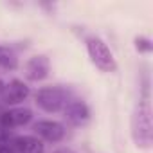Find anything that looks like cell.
<instances>
[{
  "mask_svg": "<svg viewBox=\"0 0 153 153\" xmlns=\"http://www.w3.org/2000/svg\"><path fill=\"white\" fill-rule=\"evenodd\" d=\"M51 74V59L45 56V54H36V56H31L27 61H25V78L29 81H43L49 78Z\"/></svg>",
  "mask_w": 153,
  "mask_h": 153,
  "instance_id": "obj_8",
  "label": "cell"
},
{
  "mask_svg": "<svg viewBox=\"0 0 153 153\" xmlns=\"http://www.w3.org/2000/svg\"><path fill=\"white\" fill-rule=\"evenodd\" d=\"M0 153H15L9 142H0Z\"/></svg>",
  "mask_w": 153,
  "mask_h": 153,
  "instance_id": "obj_12",
  "label": "cell"
},
{
  "mask_svg": "<svg viewBox=\"0 0 153 153\" xmlns=\"http://www.w3.org/2000/svg\"><path fill=\"white\" fill-rule=\"evenodd\" d=\"M131 139L139 149H149L153 144V121H151V105L148 97L139 99L131 114Z\"/></svg>",
  "mask_w": 153,
  "mask_h": 153,
  "instance_id": "obj_1",
  "label": "cell"
},
{
  "mask_svg": "<svg viewBox=\"0 0 153 153\" xmlns=\"http://www.w3.org/2000/svg\"><path fill=\"white\" fill-rule=\"evenodd\" d=\"M33 119V112L25 106H13L6 112L0 114V128L2 130H13V128H22L29 124Z\"/></svg>",
  "mask_w": 153,
  "mask_h": 153,
  "instance_id": "obj_7",
  "label": "cell"
},
{
  "mask_svg": "<svg viewBox=\"0 0 153 153\" xmlns=\"http://www.w3.org/2000/svg\"><path fill=\"white\" fill-rule=\"evenodd\" d=\"M52 153H76V151L70 149V148H58V149H54Z\"/></svg>",
  "mask_w": 153,
  "mask_h": 153,
  "instance_id": "obj_13",
  "label": "cell"
},
{
  "mask_svg": "<svg viewBox=\"0 0 153 153\" xmlns=\"http://www.w3.org/2000/svg\"><path fill=\"white\" fill-rule=\"evenodd\" d=\"M31 96V88L22 81V79H11L9 83H4L2 88V103L7 106H18Z\"/></svg>",
  "mask_w": 153,
  "mask_h": 153,
  "instance_id": "obj_5",
  "label": "cell"
},
{
  "mask_svg": "<svg viewBox=\"0 0 153 153\" xmlns=\"http://www.w3.org/2000/svg\"><path fill=\"white\" fill-rule=\"evenodd\" d=\"M18 54L7 47V45H0V68L4 70H16L18 68Z\"/></svg>",
  "mask_w": 153,
  "mask_h": 153,
  "instance_id": "obj_10",
  "label": "cell"
},
{
  "mask_svg": "<svg viewBox=\"0 0 153 153\" xmlns=\"http://www.w3.org/2000/svg\"><path fill=\"white\" fill-rule=\"evenodd\" d=\"M133 47L139 54H151L153 51V42L148 38V36H135L133 38Z\"/></svg>",
  "mask_w": 153,
  "mask_h": 153,
  "instance_id": "obj_11",
  "label": "cell"
},
{
  "mask_svg": "<svg viewBox=\"0 0 153 153\" xmlns=\"http://www.w3.org/2000/svg\"><path fill=\"white\" fill-rule=\"evenodd\" d=\"M2 88H4V81L0 79V94H2Z\"/></svg>",
  "mask_w": 153,
  "mask_h": 153,
  "instance_id": "obj_14",
  "label": "cell"
},
{
  "mask_svg": "<svg viewBox=\"0 0 153 153\" xmlns=\"http://www.w3.org/2000/svg\"><path fill=\"white\" fill-rule=\"evenodd\" d=\"M34 103L38 108H42L47 114H58L63 112L65 105L68 103V92L63 87H42L34 92Z\"/></svg>",
  "mask_w": 153,
  "mask_h": 153,
  "instance_id": "obj_3",
  "label": "cell"
},
{
  "mask_svg": "<svg viewBox=\"0 0 153 153\" xmlns=\"http://www.w3.org/2000/svg\"><path fill=\"white\" fill-rule=\"evenodd\" d=\"M85 45H87V54L96 68H99L101 72H106V74L117 72V59L103 38L92 34L85 40Z\"/></svg>",
  "mask_w": 153,
  "mask_h": 153,
  "instance_id": "obj_2",
  "label": "cell"
},
{
  "mask_svg": "<svg viewBox=\"0 0 153 153\" xmlns=\"http://www.w3.org/2000/svg\"><path fill=\"white\" fill-rule=\"evenodd\" d=\"M33 131L40 140H45V142H61L67 135L65 124L59 121H52V119H42L34 123Z\"/></svg>",
  "mask_w": 153,
  "mask_h": 153,
  "instance_id": "obj_4",
  "label": "cell"
},
{
  "mask_svg": "<svg viewBox=\"0 0 153 153\" xmlns=\"http://www.w3.org/2000/svg\"><path fill=\"white\" fill-rule=\"evenodd\" d=\"M65 121L72 126H83L90 121V106L83 99H68L63 108Z\"/></svg>",
  "mask_w": 153,
  "mask_h": 153,
  "instance_id": "obj_6",
  "label": "cell"
},
{
  "mask_svg": "<svg viewBox=\"0 0 153 153\" xmlns=\"http://www.w3.org/2000/svg\"><path fill=\"white\" fill-rule=\"evenodd\" d=\"M9 144L15 153H45V144L36 135H16Z\"/></svg>",
  "mask_w": 153,
  "mask_h": 153,
  "instance_id": "obj_9",
  "label": "cell"
}]
</instances>
